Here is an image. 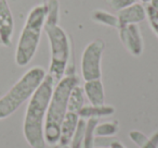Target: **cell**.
I'll return each mask as SVG.
<instances>
[{
  "label": "cell",
  "mask_w": 158,
  "mask_h": 148,
  "mask_svg": "<svg viewBox=\"0 0 158 148\" xmlns=\"http://www.w3.org/2000/svg\"><path fill=\"white\" fill-rule=\"evenodd\" d=\"M56 83L47 73L36 92L29 98L23 123V134L31 148H46L44 121L47 110Z\"/></svg>",
  "instance_id": "cell-1"
},
{
  "label": "cell",
  "mask_w": 158,
  "mask_h": 148,
  "mask_svg": "<svg viewBox=\"0 0 158 148\" xmlns=\"http://www.w3.org/2000/svg\"><path fill=\"white\" fill-rule=\"evenodd\" d=\"M78 84L79 78L76 74L65 75L55 84L44 121V139L48 145L55 146L59 144L62 122L67 113L69 94Z\"/></svg>",
  "instance_id": "cell-2"
},
{
  "label": "cell",
  "mask_w": 158,
  "mask_h": 148,
  "mask_svg": "<svg viewBox=\"0 0 158 148\" xmlns=\"http://www.w3.org/2000/svg\"><path fill=\"white\" fill-rule=\"evenodd\" d=\"M46 13L44 2L35 6L27 16L15 50V63L21 68L26 66L37 51L46 23Z\"/></svg>",
  "instance_id": "cell-3"
},
{
  "label": "cell",
  "mask_w": 158,
  "mask_h": 148,
  "mask_svg": "<svg viewBox=\"0 0 158 148\" xmlns=\"http://www.w3.org/2000/svg\"><path fill=\"white\" fill-rule=\"evenodd\" d=\"M47 72L41 66H33L0 98V120L14 113L39 87Z\"/></svg>",
  "instance_id": "cell-4"
},
{
  "label": "cell",
  "mask_w": 158,
  "mask_h": 148,
  "mask_svg": "<svg viewBox=\"0 0 158 148\" xmlns=\"http://www.w3.org/2000/svg\"><path fill=\"white\" fill-rule=\"evenodd\" d=\"M44 31L48 36L51 49V61L48 74L57 83L65 76L68 69L72 56V42L66 31L59 24H44Z\"/></svg>",
  "instance_id": "cell-5"
},
{
  "label": "cell",
  "mask_w": 158,
  "mask_h": 148,
  "mask_svg": "<svg viewBox=\"0 0 158 148\" xmlns=\"http://www.w3.org/2000/svg\"><path fill=\"white\" fill-rule=\"evenodd\" d=\"M104 49H105V43L102 39H94L86 46L80 61L81 75L85 82L101 78V63Z\"/></svg>",
  "instance_id": "cell-6"
},
{
  "label": "cell",
  "mask_w": 158,
  "mask_h": 148,
  "mask_svg": "<svg viewBox=\"0 0 158 148\" xmlns=\"http://www.w3.org/2000/svg\"><path fill=\"white\" fill-rule=\"evenodd\" d=\"M119 38L123 47L134 57H139L143 52V37L138 24H130L118 29Z\"/></svg>",
  "instance_id": "cell-7"
},
{
  "label": "cell",
  "mask_w": 158,
  "mask_h": 148,
  "mask_svg": "<svg viewBox=\"0 0 158 148\" xmlns=\"http://www.w3.org/2000/svg\"><path fill=\"white\" fill-rule=\"evenodd\" d=\"M14 21L7 0H0V40L1 45L9 47L12 43Z\"/></svg>",
  "instance_id": "cell-8"
},
{
  "label": "cell",
  "mask_w": 158,
  "mask_h": 148,
  "mask_svg": "<svg viewBox=\"0 0 158 148\" xmlns=\"http://www.w3.org/2000/svg\"><path fill=\"white\" fill-rule=\"evenodd\" d=\"M117 16L119 21V27L130 24H139L146 19V8L142 3L135 2L130 7L118 11Z\"/></svg>",
  "instance_id": "cell-9"
},
{
  "label": "cell",
  "mask_w": 158,
  "mask_h": 148,
  "mask_svg": "<svg viewBox=\"0 0 158 148\" xmlns=\"http://www.w3.org/2000/svg\"><path fill=\"white\" fill-rule=\"evenodd\" d=\"M79 119L80 118H79L78 113L67 111L63 122H62L61 131H60V145L69 146L73 136L75 134V131L77 128V125H78Z\"/></svg>",
  "instance_id": "cell-10"
},
{
  "label": "cell",
  "mask_w": 158,
  "mask_h": 148,
  "mask_svg": "<svg viewBox=\"0 0 158 148\" xmlns=\"http://www.w3.org/2000/svg\"><path fill=\"white\" fill-rule=\"evenodd\" d=\"M82 88H84L85 96L90 101V105H93V106H102V105H104V102H105V93H104V86L101 78L86 81Z\"/></svg>",
  "instance_id": "cell-11"
},
{
  "label": "cell",
  "mask_w": 158,
  "mask_h": 148,
  "mask_svg": "<svg viewBox=\"0 0 158 148\" xmlns=\"http://www.w3.org/2000/svg\"><path fill=\"white\" fill-rule=\"evenodd\" d=\"M115 113V108L108 105H102V106H84L78 112L79 118L81 119H99L102 117H110Z\"/></svg>",
  "instance_id": "cell-12"
},
{
  "label": "cell",
  "mask_w": 158,
  "mask_h": 148,
  "mask_svg": "<svg viewBox=\"0 0 158 148\" xmlns=\"http://www.w3.org/2000/svg\"><path fill=\"white\" fill-rule=\"evenodd\" d=\"M85 106V93L84 88L81 86L76 85L72 89L68 98V105H67V111L70 112L78 113L80 109Z\"/></svg>",
  "instance_id": "cell-13"
},
{
  "label": "cell",
  "mask_w": 158,
  "mask_h": 148,
  "mask_svg": "<svg viewBox=\"0 0 158 148\" xmlns=\"http://www.w3.org/2000/svg\"><path fill=\"white\" fill-rule=\"evenodd\" d=\"M91 19H92L93 22L98 23V24L114 27V29H117L119 27L118 16L110 13V12L104 11V10H94L91 13Z\"/></svg>",
  "instance_id": "cell-14"
},
{
  "label": "cell",
  "mask_w": 158,
  "mask_h": 148,
  "mask_svg": "<svg viewBox=\"0 0 158 148\" xmlns=\"http://www.w3.org/2000/svg\"><path fill=\"white\" fill-rule=\"evenodd\" d=\"M118 121L104 122V123H98L94 130V135L95 137H113L118 133Z\"/></svg>",
  "instance_id": "cell-15"
},
{
  "label": "cell",
  "mask_w": 158,
  "mask_h": 148,
  "mask_svg": "<svg viewBox=\"0 0 158 148\" xmlns=\"http://www.w3.org/2000/svg\"><path fill=\"white\" fill-rule=\"evenodd\" d=\"M46 23L47 25H56L60 20V2L59 0H48L46 2Z\"/></svg>",
  "instance_id": "cell-16"
},
{
  "label": "cell",
  "mask_w": 158,
  "mask_h": 148,
  "mask_svg": "<svg viewBox=\"0 0 158 148\" xmlns=\"http://www.w3.org/2000/svg\"><path fill=\"white\" fill-rule=\"evenodd\" d=\"M99 123V119H88L86 123V130H85L84 137V146L82 148H93L94 147V130L95 126Z\"/></svg>",
  "instance_id": "cell-17"
},
{
  "label": "cell",
  "mask_w": 158,
  "mask_h": 148,
  "mask_svg": "<svg viewBox=\"0 0 158 148\" xmlns=\"http://www.w3.org/2000/svg\"><path fill=\"white\" fill-rule=\"evenodd\" d=\"M87 121L85 119H79L78 125L75 131V134L72 138L69 144V148H82L84 146V137H85V130H86Z\"/></svg>",
  "instance_id": "cell-18"
},
{
  "label": "cell",
  "mask_w": 158,
  "mask_h": 148,
  "mask_svg": "<svg viewBox=\"0 0 158 148\" xmlns=\"http://www.w3.org/2000/svg\"><path fill=\"white\" fill-rule=\"evenodd\" d=\"M146 8V19L151 25L154 33L158 36V9H155L152 6H147Z\"/></svg>",
  "instance_id": "cell-19"
},
{
  "label": "cell",
  "mask_w": 158,
  "mask_h": 148,
  "mask_svg": "<svg viewBox=\"0 0 158 148\" xmlns=\"http://www.w3.org/2000/svg\"><path fill=\"white\" fill-rule=\"evenodd\" d=\"M129 137H130V139H131V141H133L136 146H139L140 148H142L143 146L146 144L147 139H148V137H147L144 133L140 132V131H136V130L130 131Z\"/></svg>",
  "instance_id": "cell-20"
},
{
  "label": "cell",
  "mask_w": 158,
  "mask_h": 148,
  "mask_svg": "<svg viewBox=\"0 0 158 148\" xmlns=\"http://www.w3.org/2000/svg\"><path fill=\"white\" fill-rule=\"evenodd\" d=\"M136 1L138 0H110V7L118 12L120 10L126 9V8L132 6Z\"/></svg>",
  "instance_id": "cell-21"
},
{
  "label": "cell",
  "mask_w": 158,
  "mask_h": 148,
  "mask_svg": "<svg viewBox=\"0 0 158 148\" xmlns=\"http://www.w3.org/2000/svg\"><path fill=\"white\" fill-rule=\"evenodd\" d=\"M142 148H158V131L148 137L146 144Z\"/></svg>",
  "instance_id": "cell-22"
},
{
  "label": "cell",
  "mask_w": 158,
  "mask_h": 148,
  "mask_svg": "<svg viewBox=\"0 0 158 148\" xmlns=\"http://www.w3.org/2000/svg\"><path fill=\"white\" fill-rule=\"evenodd\" d=\"M110 148H126V147L119 141H117V139H113L110 144Z\"/></svg>",
  "instance_id": "cell-23"
},
{
  "label": "cell",
  "mask_w": 158,
  "mask_h": 148,
  "mask_svg": "<svg viewBox=\"0 0 158 148\" xmlns=\"http://www.w3.org/2000/svg\"><path fill=\"white\" fill-rule=\"evenodd\" d=\"M149 6L154 7L155 9H158V0H152V2L149 3Z\"/></svg>",
  "instance_id": "cell-24"
},
{
  "label": "cell",
  "mask_w": 158,
  "mask_h": 148,
  "mask_svg": "<svg viewBox=\"0 0 158 148\" xmlns=\"http://www.w3.org/2000/svg\"><path fill=\"white\" fill-rule=\"evenodd\" d=\"M54 148H69V147H68V146H62V145H60V144H56Z\"/></svg>",
  "instance_id": "cell-25"
},
{
  "label": "cell",
  "mask_w": 158,
  "mask_h": 148,
  "mask_svg": "<svg viewBox=\"0 0 158 148\" xmlns=\"http://www.w3.org/2000/svg\"><path fill=\"white\" fill-rule=\"evenodd\" d=\"M141 1H142L143 3H148V5L152 2V0H141Z\"/></svg>",
  "instance_id": "cell-26"
},
{
  "label": "cell",
  "mask_w": 158,
  "mask_h": 148,
  "mask_svg": "<svg viewBox=\"0 0 158 148\" xmlns=\"http://www.w3.org/2000/svg\"><path fill=\"white\" fill-rule=\"evenodd\" d=\"M93 148H105V147H102V146H100L99 147V146H98V147H93Z\"/></svg>",
  "instance_id": "cell-27"
},
{
  "label": "cell",
  "mask_w": 158,
  "mask_h": 148,
  "mask_svg": "<svg viewBox=\"0 0 158 148\" xmlns=\"http://www.w3.org/2000/svg\"><path fill=\"white\" fill-rule=\"evenodd\" d=\"M0 45H1V40H0Z\"/></svg>",
  "instance_id": "cell-28"
}]
</instances>
